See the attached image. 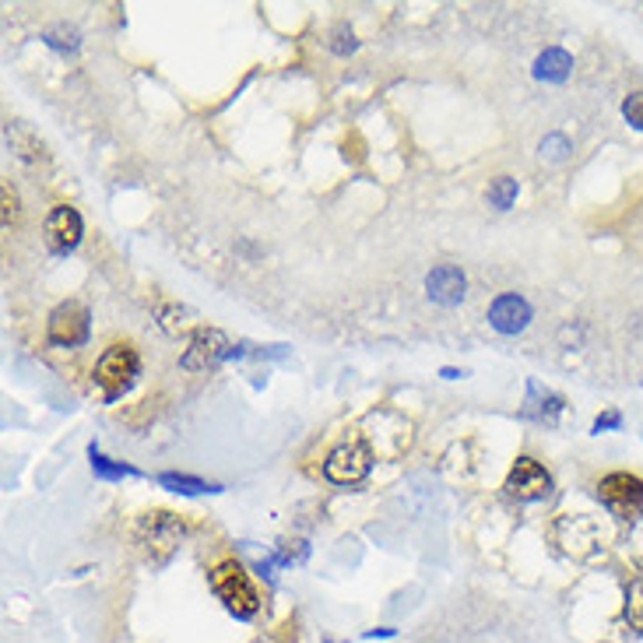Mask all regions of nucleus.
<instances>
[{"instance_id":"obj_7","label":"nucleus","mask_w":643,"mask_h":643,"mask_svg":"<svg viewBox=\"0 0 643 643\" xmlns=\"http://www.w3.org/2000/svg\"><path fill=\"white\" fill-rule=\"evenodd\" d=\"M89 310L82 303H74V299H68V303H60L53 313H50V341L53 345H85L89 341Z\"/></svg>"},{"instance_id":"obj_2","label":"nucleus","mask_w":643,"mask_h":643,"mask_svg":"<svg viewBox=\"0 0 643 643\" xmlns=\"http://www.w3.org/2000/svg\"><path fill=\"white\" fill-rule=\"evenodd\" d=\"M211 591L218 594V601L236 615V619H253L260 609V598L250 584V573L239 567L236 559H222L211 570Z\"/></svg>"},{"instance_id":"obj_3","label":"nucleus","mask_w":643,"mask_h":643,"mask_svg":"<svg viewBox=\"0 0 643 643\" xmlns=\"http://www.w3.org/2000/svg\"><path fill=\"white\" fill-rule=\"evenodd\" d=\"M137 376H141V359H137V352L127 345V341H124V345H110L103 352V359H98V366H95V380L106 387L110 397L131 391Z\"/></svg>"},{"instance_id":"obj_19","label":"nucleus","mask_w":643,"mask_h":643,"mask_svg":"<svg viewBox=\"0 0 643 643\" xmlns=\"http://www.w3.org/2000/svg\"><path fill=\"white\" fill-rule=\"evenodd\" d=\"M626 615L636 622V626L643 630V580H636V584L630 588V605H626Z\"/></svg>"},{"instance_id":"obj_5","label":"nucleus","mask_w":643,"mask_h":643,"mask_svg":"<svg viewBox=\"0 0 643 643\" xmlns=\"http://www.w3.org/2000/svg\"><path fill=\"white\" fill-rule=\"evenodd\" d=\"M598 496H601V504L619 517H640V510H643V481L636 475H626V471L601 478Z\"/></svg>"},{"instance_id":"obj_1","label":"nucleus","mask_w":643,"mask_h":643,"mask_svg":"<svg viewBox=\"0 0 643 643\" xmlns=\"http://www.w3.org/2000/svg\"><path fill=\"white\" fill-rule=\"evenodd\" d=\"M134 541H137V552L145 556L152 567H163V562H169L173 552L179 549V541H184V520L169 510H148L137 517Z\"/></svg>"},{"instance_id":"obj_20","label":"nucleus","mask_w":643,"mask_h":643,"mask_svg":"<svg viewBox=\"0 0 643 643\" xmlns=\"http://www.w3.org/2000/svg\"><path fill=\"white\" fill-rule=\"evenodd\" d=\"M622 116H626L633 127H640V131H643V92L630 95L626 103H622Z\"/></svg>"},{"instance_id":"obj_15","label":"nucleus","mask_w":643,"mask_h":643,"mask_svg":"<svg viewBox=\"0 0 643 643\" xmlns=\"http://www.w3.org/2000/svg\"><path fill=\"white\" fill-rule=\"evenodd\" d=\"M158 486H166V489H173V492H184V496L215 492V489H218V486H208V481H200V478H194V475H173V471L158 475Z\"/></svg>"},{"instance_id":"obj_17","label":"nucleus","mask_w":643,"mask_h":643,"mask_svg":"<svg viewBox=\"0 0 643 643\" xmlns=\"http://www.w3.org/2000/svg\"><path fill=\"white\" fill-rule=\"evenodd\" d=\"M89 457H92L95 475H103V478H124V475H134V468H127V465H113L110 457L98 454V447H89Z\"/></svg>"},{"instance_id":"obj_8","label":"nucleus","mask_w":643,"mask_h":643,"mask_svg":"<svg viewBox=\"0 0 643 643\" xmlns=\"http://www.w3.org/2000/svg\"><path fill=\"white\" fill-rule=\"evenodd\" d=\"M507 492L514 499H546L552 492V475L538 465L535 457H517V465L510 468V478H507Z\"/></svg>"},{"instance_id":"obj_13","label":"nucleus","mask_w":643,"mask_h":643,"mask_svg":"<svg viewBox=\"0 0 643 643\" xmlns=\"http://www.w3.org/2000/svg\"><path fill=\"white\" fill-rule=\"evenodd\" d=\"M570 68H573V60L567 50H546L535 60V77H541V82H567Z\"/></svg>"},{"instance_id":"obj_22","label":"nucleus","mask_w":643,"mask_h":643,"mask_svg":"<svg viewBox=\"0 0 643 643\" xmlns=\"http://www.w3.org/2000/svg\"><path fill=\"white\" fill-rule=\"evenodd\" d=\"M331 50H334V53H352V50H355V35H352V29L338 25V29H334V43H331Z\"/></svg>"},{"instance_id":"obj_11","label":"nucleus","mask_w":643,"mask_h":643,"mask_svg":"<svg viewBox=\"0 0 643 643\" xmlns=\"http://www.w3.org/2000/svg\"><path fill=\"white\" fill-rule=\"evenodd\" d=\"M528 320H531V307H528V299L517 295V292L499 295L496 303L489 307V324L499 334H520L528 328Z\"/></svg>"},{"instance_id":"obj_4","label":"nucleus","mask_w":643,"mask_h":643,"mask_svg":"<svg viewBox=\"0 0 643 643\" xmlns=\"http://www.w3.org/2000/svg\"><path fill=\"white\" fill-rule=\"evenodd\" d=\"M373 468V450L366 447V439H352V444H341L328 460H324V475L334 486H355L363 481Z\"/></svg>"},{"instance_id":"obj_24","label":"nucleus","mask_w":643,"mask_h":643,"mask_svg":"<svg viewBox=\"0 0 643 643\" xmlns=\"http://www.w3.org/2000/svg\"><path fill=\"white\" fill-rule=\"evenodd\" d=\"M609 426H619V415H615V412H609L605 418H598V422H594V433L609 429Z\"/></svg>"},{"instance_id":"obj_9","label":"nucleus","mask_w":643,"mask_h":643,"mask_svg":"<svg viewBox=\"0 0 643 643\" xmlns=\"http://www.w3.org/2000/svg\"><path fill=\"white\" fill-rule=\"evenodd\" d=\"M556 538L562 541V549H567L570 556H591L598 546H601V538H598V528H594V520L584 517V514H570V517H562L559 525H556Z\"/></svg>"},{"instance_id":"obj_18","label":"nucleus","mask_w":643,"mask_h":643,"mask_svg":"<svg viewBox=\"0 0 643 643\" xmlns=\"http://www.w3.org/2000/svg\"><path fill=\"white\" fill-rule=\"evenodd\" d=\"M46 43H50L53 50H77V29H71V25H56V29L46 32Z\"/></svg>"},{"instance_id":"obj_16","label":"nucleus","mask_w":643,"mask_h":643,"mask_svg":"<svg viewBox=\"0 0 643 643\" xmlns=\"http://www.w3.org/2000/svg\"><path fill=\"white\" fill-rule=\"evenodd\" d=\"M514 200H517V179L514 176H499L496 184L489 187V205L499 208V211H507Z\"/></svg>"},{"instance_id":"obj_12","label":"nucleus","mask_w":643,"mask_h":643,"mask_svg":"<svg viewBox=\"0 0 643 643\" xmlns=\"http://www.w3.org/2000/svg\"><path fill=\"white\" fill-rule=\"evenodd\" d=\"M465 289H468L465 271L454 265H439L426 274V292L439 307H457L460 299H465Z\"/></svg>"},{"instance_id":"obj_23","label":"nucleus","mask_w":643,"mask_h":643,"mask_svg":"<svg viewBox=\"0 0 643 643\" xmlns=\"http://www.w3.org/2000/svg\"><path fill=\"white\" fill-rule=\"evenodd\" d=\"M0 194H4V226H11L18 218V194L11 190V184L0 187Z\"/></svg>"},{"instance_id":"obj_10","label":"nucleus","mask_w":643,"mask_h":643,"mask_svg":"<svg viewBox=\"0 0 643 643\" xmlns=\"http://www.w3.org/2000/svg\"><path fill=\"white\" fill-rule=\"evenodd\" d=\"M46 243L56 253H71L77 243H82V215H77L71 205H56L46 218Z\"/></svg>"},{"instance_id":"obj_21","label":"nucleus","mask_w":643,"mask_h":643,"mask_svg":"<svg viewBox=\"0 0 643 643\" xmlns=\"http://www.w3.org/2000/svg\"><path fill=\"white\" fill-rule=\"evenodd\" d=\"M567 152H570V145L562 134H549L546 141H541V158H562Z\"/></svg>"},{"instance_id":"obj_14","label":"nucleus","mask_w":643,"mask_h":643,"mask_svg":"<svg viewBox=\"0 0 643 643\" xmlns=\"http://www.w3.org/2000/svg\"><path fill=\"white\" fill-rule=\"evenodd\" d=\"M8 141L18 148V155L25 158V163H43L46 158V148H43V141H39L29 127H22V124H11L8 127Z\"/></svg>"},{"instance_id":"obj_6","label":"nucleus","mask_w":643,"mask_h":643,"mask_svg":"<svg viewBox=\"0 0 643 643\" xmlns=\"http://www.w3.org/2000/svg\"><path fill=\"white\" fill-rule=\"evenodd\" d=\"M239 355V349L229 345V338L218 331V328H197L190 334V349L184 352V370H208L215 363H222V359H232Z\"/></svg>"}]
</instances>
